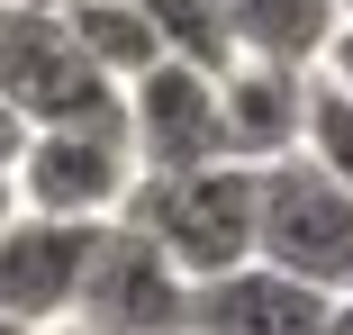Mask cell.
I'll use <instances>...</instances> for the list:
<instances>
[{"instance_id":"obj_19","label":"cell","mask_w":353,"mask_h":335,"mask_svg":"<svg viewBox=\"0 0 353 335\" xmlns=\"http://www.w3.org/2000/svg\"><path fill=\"white\" fill-rule=\"evenodd\" d=\"M0 10H54V0H0Z\"/></svg>"},{"instance_id":"obj_3","label":"cell","mask_w":353,"mask_h":335,"mask_svg":"<svg viewBox=\"0 0 353 335\" xmlns=\"http://www.w3.org/2000/svg\"><path fill=\"white\" fill-rule=\"evenodd\" d=\"M254 263L308 290H353V190L326 181L308 154H281L254 172Z\"/></svg>"},{"instance_id":"obj_18","label":"cell","mask_w":353,"mask_h":335,"mask_svg":"<svg viewBox=\"0 0 353 335\" xmlns=\"http://www.w3.org/2000/svg\"><path fill=\"white\" fill-rule=\"evenodd\" d=\"M0 335H46V326H19V317H0Z\"/></svg>"},{"instance_id":"obj_1","label":"cell","mask_w":353,"mask_h":335,"mask_svg":"<svg viewBox=\"0 0 353 335\" xmlns=\"http://www.w3.org/2000/svg\"><path fill=\"white\" fill-rule=\"evenodd\" d=\"M127 227H145L181 281H218L254 263V172L245 163H190V172H136Z\"/></svg>"},{"instance_id":"obj_13","label":"cell","mask_w":353,"mask_h":335,"mask_svg":"<svg viewBox=\"0 0 353 335\" xmlns=\"http://www.w3.org/2000/svg\"><path fill=\"white\" fill-rule=\"evenodd\" d=\"M299 154H308L326 181L353 190V100H344L326 73H308V100H299Z\"/></svg>"},{"instance_id":"obj_21","label":"cell","mask_w":353,"mask_h":335,"mask_svg":"<svg viewBox=\"0 0 353 335\" xmlns=\"http://www.w3.org/2000/svg\"><path fill=\"white\" fill-rule=\"evenodd\" d=\"M54 335H73V326H54Z\"/></svg>"},{"instance_id":"obj_11","label":"cell","mask_w":353,"mask_h":335,"mask_svg":"<svg viewBox=\"0 0 353 335\" xmlns=\"http://www.w3.org/2000/svg\"><path fill=\"white\" fill-rule=\"evenodd\" d=\"M54 19H63V37L82 45V63L100 82H136V73H154L163 63V45H154V19H145V0H54Z\"/></svg>"},{"instance_id":"obj_12","label":"cell","mask_w":353,"mask_h":335,"mask_svg":"<svg viewBox=\"0 0 353 335\" xmlns=\"http://www.w3.org/2000/svg\"><path fill=\"white\" fill-rule=\"evenodd\" d=\"M145 19H154V45L172 63H199V73H227V63H236L227 0H145Z\"/></svg>"},{"instance_id":"obj_2","label":"cell","mask_w":353,"mask_h":335,"mask_svg":"<svg viewBox=\"0 0 353 335\" xmlns=\"http://www.w3.org/2000/svg\"><path fill=\"white\" fill-rule=\"evenodd\" d=\"M0 109L19 127H82L127 136V91L100 82L54 10H0Z\"/></svg>"},{"instance_id":"obj_16","label":"cell","mask_w":353,"mask_h":335,"mask_svg":"<svg viewBox=\"0 0 353 335\" xmlns=\"http://www.w3.org/2000/svg\"><path fill=\"white\" fill-rule=\"evenodd\" d=\"M317 335H353V290H335V308H326V326Z\"/></svg>"},{"instance_id":"obj_15","label":"cell","mask_w":353,"mask_h":335,"mask_svg":"<svg viewBox=\"0 0 353 335\" xmlns=\"http://www.w3.org/2000/svg\"><path fill=\"white\" fill-rule=\"evenodd\" d=\"M19 145H28V127H19L10 109H0V172H10V163H19Z\"/></svg>"},{"instance_id":"obj_8","label":"cell","mask_w":353,"mask_h":335,"mask_svg":"<svg viewBox=\"0 0 353 335\" xmlns=\"http://www.w3.org/2000/svg\"><path fill=\"white\" fill-rule=\"evenodd\" d=\"M326 290L272 272V263H236L218 281H190V326L181 335H317L326 326Z\"/></svg>"},{"instance_id":"obj_4","label":"cell","mask_w":353,"mask_h":335,"mask_svg":"<svg viewBox=\"0 0 353 335\" xmlns=\"http://www.w3.org/2000/svg\"><path fill=\"white\" fill-rule=\"evenodd\" d=\"M73 335H181L190 326V281L163 263V245L145 227L109 218L91 236V263H82V290H73Z\"/></svg>"},{"instance_id":"obj_7","label":"cell","mask_w":353,"mask_h":335,"mask_svg":"<svg viewBox=\"0 0 353 335\" xmlns=\"http://www.w3.org/2000/svg\"><path fill=\"white\" fill-rule=\"evenodd\" d=\"M100 227H109V218H100ZM100 227L19 209L10 227H0V317L54 335L63 317H73V290H82V263H91V236H100Z\"/></svg>"},{"instance_id":"obj_5","label":"cell","mask_w":353,"mask_h":335,"mask_svg":"<svg viewBox=\"0 0 353 335\" xmlns=\"http://www.w3.org/2000/svg\"><path fill=\"white\" fill-rule=\"evenodd\" d=\"M10 190H19V209H37V218L100 227V218L127 209V190H136V154H127V136L28 127V145H19V163H10Z\"/></svg>"},{"instance_id":"obj_10","label":"cell","mask_w":353,"mask_h":335,"mask_svg":"<svg viewBox=\"0 0 353 335\" xmlns=\"http://www.w3.org/2000/svg\"><path fill=\"white\" fill-rule=\"evenodd\" d=\"M335 0H227L236 63H281V73H317L335 45Z\"/></svg>"},{"instance_id":"obj_17","label":"cell","mask_w":353,"mask_h":335,"mask_svg":"<svg viewBox=\"0 0 353 335\" xmlns=\"http://www.w3.org/2000/svg\"><path fill=\"white\" fill-rule=\"evenodd\" d=\"M19 218V190H10V172H0V227H10Z\"/></svg>"},{"instance_id":"obj_9","label":"cell","mask_w":353,"mask_h":335,"mask_svg":"<svg viewBox=\"0 0 353 335\" xmlns=\"http://www.w3.org/2000/svg\"><path fill=\"white\" fill-rule=\"evenodd\" d=\"M299 100H308V73H281V63H227V73H218V154L245 163V172L299 154Z\"/></svg>"},{"instance_id":"obj_20","label":"cell","mask_w":353,"mask_h":335,"mask_svg":"<svg viewBox=\"0 0 353 335\" xmlns=\"http://www.w3.org/2000/svg\"><path fill=\"white\" fill-rule=\"evenodd\" d=\"M335 19H344V28H353V0H335Z\"/></svg>"},{"instance_id":"obj_14","label":"cell","mask_w":353,"mask_h":335,"mask_svg":"<svg viewBox=\"0 0 353 335\" xmlns=\"http://www.w3.org/2000/svg\"><path fill=\"white\" fill-rule=\"evenodd\" d=\"M317 73H326L344 100H353V28H335V45H326V63H317Z\"/></svg>"},{"instance_id":"obj_6","label":"cell","mask_w":353,"mask_h":335,"mask_svg":"<svg viewBox=\"0 0 353 335\" xmlns=\"http://www.w3.org/2000/svg\"><path fill=\"white\" fill-rule=\"evenodd\" d=\"M127 154L136 172H190V163H227L218 154V73L199 63H154L127 82Z\"/></svg>"}]
</instances>
